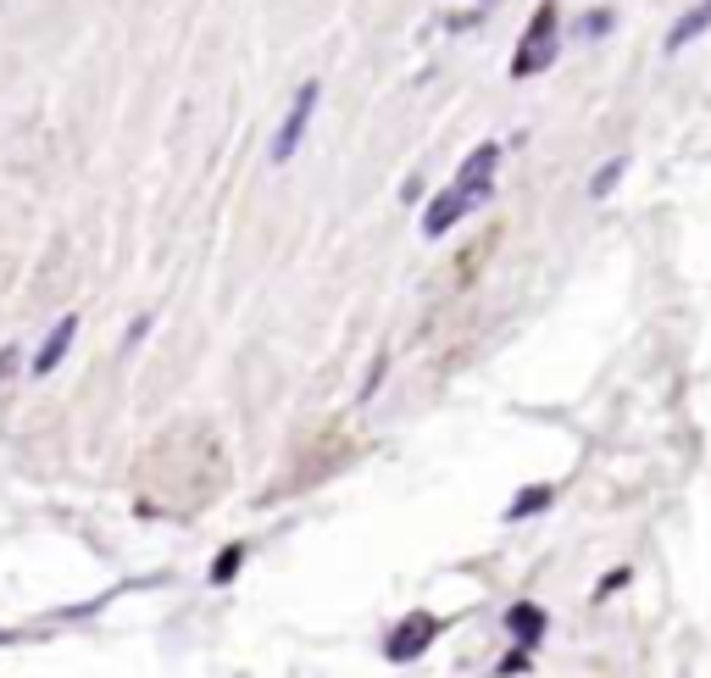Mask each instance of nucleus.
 <instances>
[{
  "mask_svg": "<svg viewBox=\"0 0 711 678\" xmlns=\"http://www.w3.org/2000/svg\"><path fill=\"white\" fill-rule=\"evenodd\" d=\"M506 629H511L517 645H540V640H545V612L533 607V601H517V607L506 612Z\"/></svg>",
  "mask_w": 711,
  "mask_h": 678,
  "instance_id": "nucleus-8",
  "label": "nucleus"
},
{
  "mask_svg": "<svg viewBox=\"0 0 711 678\" xmlns=\"http://www.w3.org/2000/svg\"><path fill=\"white\" fill-rule=\"evenodd\" d=\"M611 29H617V7H595V12H584V18L573 23L578 39H606Z\"/></svg>",
  "mask_w": 711,
  "mask_h": 678,
  "instance_id": "nucleus-10",
  "label": "nucleus"
},
{
  "mask_svg": "<svg viewBox=\"0 0 711 678\" xmlns=\"http://www.w3.org/2000/svg\"><path fill=\"white\" fill-rule=\"evenodd\" d=\"M495 167H500V145H495V139H484V145H473V150H467V161L456 167V179H451V184H456L473 206H484V201L495 195Z\"/></svg>",
  "mask_w": 711,
  "mask_h": 678,
  "instance_id": "nucleus-3",
  "label": "nucleus"
},
{
  "mask_svg": "<svg viewBox=\"0 0 711 678\" xmlns=\"http://www.w3.org/2000/svg\"><path fill=\"white\" fill-rule=\"evenodd\" d=\"M239 562H245V545H228V551H223V556H217V562H212V584H228V578H234V567H239Z\"/></svg>",
  "mask_w": 711,
  "mask_h": 678,
  "instance_id": "nucleus-12",
  "label": "nucleus"
},
{
  "mask_svg": "<svg viewBox=\"0 0 711 678\" xmlns=\"http://www.w3.org/2000/svg\"><path fill=\"white\" fill-rule=\"evenodd\" d=\"M622 584H629V567H611V573H606V584L595 589V596H611V589H622Z\"/></svg>",
  "mask_w": 711,
  "mask_h": 678,
  "instance_id": "nucleus-15",
  "label": "nucleus"
},
{
  "mask_svg": "<svg viewBox=\"0 0 711 678\" xmlns=\"http://www.w3.org/2000/svg\"><path fill=\"white\" fill-rule=\"evenodd\" d=\"M439 634H444V618H433V612H411V618H400V629L384 640V656H390V662H417Z\"/></svg>",
  "mask_w": 711,
  "mask_h": 678,
  "instance_id": "nucleus-4",
  "label": "nucleus"
},
{
  "mask_svg": "<svg viewBox=\"0 0 711 678\" xmlns=\"http://www.w3.org/2000/svg\"><path fill=\"white\" fill-rule=\"evenodd\" d=\"M384 373H390V357H379V362H373V373H368V384H362V400H373V395H379Z\"/></svg>",
  "mask_w": 711,
  "mask_h": 678,
  "instance_id": "nucleus-13",
  "label": "nucleus"
},
{
  "mask_svg": "<svg viewBox=\"0 0 711 678\" xmlns=\"http://www.w3.org/2000/svg\"><path fill=\"white\" fill-rule=\"evenodd\" d=\"M622 173H629V156H611V161H600V173L589 179V195H595V201H606V195L622 184Z\"/></svg>",
  "mask_w": 711,
  "mask_h": 678,
  "instance_id": "nucleus-11",
  "label": "nucleus"
},
{
  "mask_svg": "<svg viewBox=\"0 0 711 678\" xmlns=\"http://www.w3.org/2000/svg\"><path fill=\"white\" fill-rule=\"evenodd\" d=\"M562 56V7L556 0H540L517 39V56H511V78H533V72H545L551 61Z\"/></svg>",
  "mask_w": 711,
  "mask_h": 678,
  "instance_id": "nucleus-1",
  "label": "nucleus"
},
{
  "mask_svg": "<svg viewBox=\"0 0 711 678\" xmlns=\"http://www.w3.org/2000/svg\"><path fill=\"white\" fill-rule=\"evenodd\" d=\"M467 212H478V206H473L456 184H444V190L428 201V212H422V239H444V234H451Z\"/></svg>",
  "mask_w": 711,
  "mask_h": 678,
  "instance_id": "nucleus-5",
  "label": "nucleus"
},
{
  "mask_svg": "<svg viewBox=\"0 0 711 678\" xmlns=\"http://www.w3.org/2000/svg\"><path fill=\"white\" fill-rule=\"evenodd\" d=\"M706 29H711V0H695V7H689V12H684V18L667 29L662 50H667V56H678V50H689V45L706 34Z\"/></svg>",
  "mask_w": 711,
  "mask_h": 678,
  "instance_id": "nucleus-6",
  "label": "nucleus"
},
{
  "mask_svg": "<svg viewBox=\"0 0 711 678\" xmlns=\"http://www.w3.org/2000/svg\"><path fill=\"white\" fill-rule=\"evenodd\" d=\"M72 334H78V317L67 312V317L45 334V346H40V357H34V373H56V368H61V357L72 351Z\"/></svg>",
  "mask_w": 711,
  "mask_h": 678,
  "instance_id": "nucleus-7",
  "label": "nucleus"
},
{
  "mask_svg": "<svg viewBox=\"0 0 711 678\" xmlns=\"http://www.w3.org/2000/svg\"><path fill=\"white\" fill-rule=\"evenodd\" d=\"M551 484H540V489H522L511 506H506V523H522V518H533V512H545V506H551Z\"/></svg>",
  "mask_w": 711,
  "mask_h": 678,
  "instance_id": "nucleus-9",
  "label": "nucleus"
},
{
  "mask_svg": "<svg viewBox=\"0 0 711 678\" xmlns=\"http://www.w3.org/2000/svg\"><path fill=\"white\" fill-rule=\"evenodd\" d=\"M317 101H323V83H317V78L295 90V101H290V112H284V123H279V134H273V150H267V161H273V167H284V161L301 150V139H306V128H312V117H317Z\"/></svg>",
  "mask_w": 711,
  "mask_h": 678,
  "instance_id": "nucleus-2",
  "label": "nucleus"
},
{
  "mask_svg": "<svg viewBox=\"0 0 711 678\" xmlns=\"http://www.w3.org/2000/svg\"><path fill=\"white\" fill-rule=\"evenodd\" d=\"M522 667H528V645H517V651L500 662V678H511V673H522Z\"/></svg>",
  "mask_w": 711,
  "mask_h": 678,
  "instance_id": "nucleus-14",
  "label": "nucleus"
}]
</instances>
